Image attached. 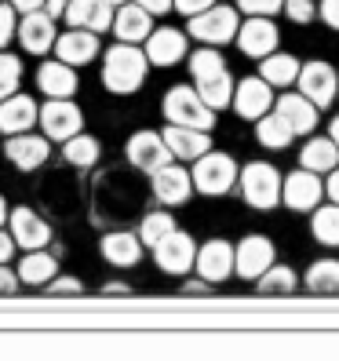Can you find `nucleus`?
Segmentation results:
<instances>
[{"instance_id": "9", "label": "nucleus", "mask_w": 339, "mask_h": 361, "mask_svg": "<svg viewBox=\"0 0 339 361\" xmlns=\"http://www.w3.org/2000/svg\"><path fill=\"white\" fill-rule=\"evenodd\" d=\"M273 102H278V99H273V84L263 80L259 73L238 80V92H234V114H238L241 121H252V124H256L259 117H266V114L273 110Z\"/></svg>"}, {"instance_id": "16", "label": "nucleus", "mask_w": 339, "mask_h": 361, "mask_svg": "<svg viewBox=\"0 0 339 361\" xmlns=\"http://www.w3.org/2000/svg\"><path fill=\"white\" fill-rule=\"evenodd\" d=\"M186 51H190V40L175 26H157L146 37V59H150V66L168 70V66H175V62H183Z\"/></svg>"}, {"instance_id": "53", "label": "nucleus", "mask_w": 339, "mask_h": 361, "mask_svg": "<svg viewBox=\"0 0 339 361\" xmlns=\"http://www.w3.org/2000/svg\"><path fill=\"white\" fill-rule=\"evenodd\" d=\"M117 295V292H124V295H128V285H121V281H110V285H106V295Z\"/></svg>"}, {"instance_id": "19", "label": "nucleus", "mask_w": 339, "mask_h": 361, "mask_svg": "<svg viewBox=\"0 0 339 361\" xmlns=\"http://www.w3.org/2000/svg\"><path fill=\"white\" fill-rule=\"evenodd\" d=\"M164 142H168V150L175 154V161L194 164L197 157H204L211 150V132L183 128V124H168V128H164Z\"/></svg>"}, {"instance_id": "11", "label": "nucleus", "mask_w": 339, "mask_h": 361, "mask_svg": "<svg viewBox=\"0 0 339 361\" xmlns=\"http://www.w3.org/2000/svg\"><path fill=\"white\" fill-rule=\"evenodd\" d=\"M150 183H154V197L164 204V208H179V204H186L190 197H194V176H190V168H183V164H164V168H157V172L150 176Z\"/></svg>"}, {"instance_id": "48", "label": "nucleus", "mask_w": 339, "mask_h": 361, "mask_svg": "<svg viewBox=\"0 0 339 361\" xmlns=\"http://www.w3.org/2000/svg\"><path fill=\"white\" fill-rule=\"evenodd\" d=\"M11 8H15V11H23V15H30V11H44V8H48V0H11Z\"/></svg>"}, {"instance_id": "40", "label": "nucleus", "mask_w": 339, "mask_h": 361, "mask_svg": "<svg viewBox=\"0 0 339 361\" xmlns=\"http://www.w3.org/2000/svg\"><path fill=\"white\" fill-rule=\"evenodd\" d=\"M285 15L292 18L295 26H307L317 18V4L314 0H285Z\"/></svg>"}, {"instance_id": "18", "label": "nucleus", "mask_w": 339, "mask_h": 361, "mask_svg": "<svg viewBox=\"0 0 339 361\" xmlns=\"http://www.w3.org/2000/svg\"><path fill=\"white\" fill-rule=\"evenodd\" d=\"M18 40H23V48H26L30 55H48V51L55 48V40H58V33H55V15H48V11H30V15H23V23H18Z\"/></svg>"}, {"instance_id": "44", "label": "nucleus", "mask_w": 339, "mask_h": 361, "mask_svg": "<svg viewBox=\"0 0 339 361\" xmlns=\"http://www.w3.org/2000/svg\"><path fill=\"white\" fill-rule=\"evenodd\" d=\"M317 15H321V23L328 30H339V0H321V4H317Z\"/></svg>"}, {"instance_id": "22", "label": "nucleus", "mask_w": 339, "mask_h": 361, "mask_svg": "<svg viewBox=\"0 0 339 361\" xmlns=\"http://www.w3.org/2000/svg\"><path fill=\"white\" fill-rule=\"evenodd\" d=\"M4 154H8V161H11L15 168L33 172V168H40V164L48 161L51 142H48V135H30V132H23V135H11V139L4 142Z\"/></svg>"}, {"instance_id": "30", "label": "nucleus", "mask_w": 339, "mask_h": 361, "mask_svg": "<svg viewBox=\"0 0 339 361\" xmlns=\"http://www.w3.org/2000/svg\"><path fill=\"white\" fill-rule=\"evenodd\" d=\"M194 88L201 92V99L211 106V110H226V106H234V92H238V80L230 77V70L216 73V77H204V80H194Z\"/></svg>"}, {"instance_id": "39", "label": "nucleus", "mask_w": 339, "mask_h": 361, "mask_svg": "<svg viewBox=\"0 0 339 361\" xmlns=\"http://www.w3.org/2000/svg\"><path fill=\"white\" fill-rule=\"evenodd\" d=\"M18 80H23V62H18V55L0 51V102L18 92Z\"/></svg>"}, {"instance_id": "1", "label": "nucleus", "mask_w": 339, "mask_h": 361, "mask_svg": "<svg viewBox=\"0 0 339 361\" xmlns=\"http://www.w3.org/2000/svg\"><path fill=\"white\" fill-rule=\"evenodd\" d=\"M146 70H150V59H146V48L139 51L135 44H117L102 55V84L106 92L113 95H132L146 84Z\"/></svg>"}, {"instance_id": "54", "label": "nucleus", "mask_w": 339, "mask_h": 361, "mask_svg": "<svg viewBox=\"0 0 339 361\" xmlns=\"http://www.w3.org/2000/svg\"><path fill=\"white\" fill-rule=\"evenodd\" d=\"M8 216H11V212H8V204H4V197H0V226H4V223H8Z\"/></svg>"}, {"instance_id": "51", "label": "nucleus", "mask_w": 339, "mask_h": 361, "mask_svg": "<svg viewBox=\"0 0 339 361\" xmlns=\"http://www.w3.org/2000/svg\"><path fill=\"white\" fill-rule=\"evenodd\" d=\"M66 4H70V0H48V8H44V11H48V15H55V18H58V15H62V11H66Z\"/></svg>"}, {"instance_id": "42", "label": "nucleus", "mask_w": 339, "mask_h": 361, "mask_svg": "<svg viewBox=\"0 0 339 361\" xmlns=\"http://www.w3.org/2000/svg\"><path fill=\"white\" fill-rule=\"evenodd\" d=\"M18 33V26H15V8L11 4H0V51H4V44Z\"/></svg>"}, {"instance_id": "50", "label": "nucleus", "mask_w": 339, "mask_h": 361, "mask_svg": "<svg viewBox=\"0 0 339 361\" xmlns=\"http://www.w3.org/2000/svg\"><path fill=\"white\" fill-rule=\"evenodd\" d=\"M15 256V238H11V233H4V230H0V263H8Z\"/></svg>"}, {"instance_id": "38", "label": "nucleus", "mask_w": 339, "mask_h": 361, "mask_svg": "<svg viewBox=\"0 0 339 361\" xmlns=\"http://www.w3.org/2000/svg\"><path fill=\"white\" fill-rule=\"evenodd\" d=\"M172 230H175L172 212H146L142 223H139V238H142L146 248H154V245H161Z\"/></svg>"}, {"instance_id": "6", "label": "nucleus", "mask_w": 339, "mask_h": 361, "mask_svg": "<svg viewBox=\"0 0 339 361\" xmlns=\"http://www.w3.org/2000/svg\"><path fill=\"white\" fill-rule=\"evenodd\" d=\"M197 248H201V245L190 238L186 230L175 226L161 245H154V259H157V267H161L164 274H175V278H183L186 270L197 267Z\"/></svg>"}, {"instance_id": "25", "label": "nucleus", "mask_w": 339, "mask_h": 361, "mask_svg": "<svg viewBox=\"0 0 339 361\" xmlns=\"http://www.w3.org/2000/svg\"><path fill=\"white\" fill-rule=\"evenodd\" d=\"M99 51H102L99 48V33H92V30H73L70 26L55 40V55L62 62H70V66H88Z\"/></svg>"}, {"instance_id": "28", "label": "nucleus", "mask_w": 339, "mask_h": 361, "mask_svg": "<svg viewBox=\"0 0 339 361\" xmlns=\"http://www.w3.org/2000/svg\"><path fill=\"white\" fill-rule=\"evenodd\" d=\"M300 164L310 168V172L317 176H328L332 168H339V146L332 135H314L303 142V150H300Z\"/></svg>"}, {"instance_id": "35", "label": "nucleus", "mask_w": 339, "mask_h": 361, "mask_svg": "<svg viewBox=\"0 0 339 361\" xmlns=\"http://www.w3.org/2000/svg\"><path fill=\"white\" fill-rule=\"evenodd\" d=\"M295 285H300V278L285 263H273L263 278H256V292H263V295H288V292H295Z\"/></svg>"}, {"instance_id": "14", "label": "nucleus", "mask_w": 339, "mask_h": 361, "mask_svg": "<svg viewBox=\"0 0 339 361\" xmlns=\"http://www.w3.org/2000/svg\"><path fill=\"white\" fill-rule=\"evenodd\" d=\"M295 84H300V92L310 102H317L321 110H328L332 99L339 95V70H332L328 62H321V59H314V62H303L300 80Z\"/></svg>"}, {"instance_id": "34", "label": "nucleus", "mask_w": 339, "mask_h": 361, "mask_svg": "<svg viewBox=\"0 0 339 361\" xmlns=\"http://www.w3.org/2000/svg\"><path fill=\"white\" fill-rule=\"evenodd\" d=\"M303 285L317 295H339V259H317L310 263Z\"/></svg>"}, {"instance_id": "10", "label": "nucleus", "mask_w": 339, "mask_h": 361, "mask_svg": "<svg viewBox=\"0 0 339 361\" xmlns=\"http://www.w3.org/2000/svg\"><path fill=\"white\" fill-rule=\"evenodd\" d=\"M124 154H128V161L139 168V172H146V176H154L157 168L175 161V154L168 150V142H164V132H150V128L135 132L128 139V150H124Z\"/></svg>"}, {"instance_id": "27", "label": "nucleus", "mask_w": 339, "mask_h": 361, "mask_svg": "<svg viewBox=\"0 0 339 361\" xmlns=\"http://www.w3.org/2000/svg\"><path fill=\"white\" fill-rule=\"evenodd\" d=\"M102 248V259L113 263V267H135L142 259V238L139 233H128V230H117V233H106V238L99 241Z\"/></svg>"}, {"instance_id": "33", "label": "nucleus", "mask_w": 339, "mask_h": 361, "mask_svg": "<svg viewBox=\"0 0 339 361\" xmlns=\"http://www.w3.org/2000/svg\"><path fill=\"white\" fill-rule=\"evenodd\" d=\"M55 274H58V263H55V256H48L44 248H33L30 256H23V263H18V278H23V285H48Z\"/></svg>"}, {"instance_id": "26", "label": "nucleus", "mask_w": 339, "mask_h": 361, "mask_svg": "<svg viewBox=\"0 0 339 361\" xmlns=\"http://www.w3.org/2000/svg\"><path fill=\"white\" fill-rule=\"evenodd\" d=\"M37 88L44 92L48 99H73V92H77V73H73L70 62H62V59L44 62V66L37 70Z\"/></svg>"}, {"instance_id": "17", "label": "nucleus", "mask_w": 339, "mask_h": 361, "mask_svg": "<svg viewBox=\"0 0 339 361\" xmlns=\"http://www.w3.org/2000/svg\"><path fill=\"white\" fill-rule=\"evenodd\" d=\"M113 15H117V8H110L106 0H70L66 11H62V18L73 30H92V33L113 30Z\"/></svg>"}, {"instance_id": "5", "label": "nucleus", "mask_w": 339, "mask_h": 361, "mask_svg": "<svg viewBox=\"0 0 339 361\" xmlns=\"http://www.w3.org/2000/svg\"><path fill=\"white\" fill-rule=\"evenodd\" d=\"M186 33L194 40H201V44L223 48V44H230V40H238V33H241V11L230 8V4H211L208 11L190 18Z\"/></svg>"}, {"instance_id": "4", "label": "nucleus", "mask_w": 339, "mask_h": 361, "mask_svg": "<svg viewBox=\"0 0 339 361\" xmlns=\"http://www.w3.org/2000/svg\"><path fill=\"white\" fill-rule=\"evenodd\" d=\"M190 176H194L197 194H204V197H223V194H230V190L238 186L241 168H238V161L230 157V154H223V150H208L204 157L194 161Z\"/></svg>"}, {"instance_id": "52", "label": "nucleus", "mask_w": 339, "mask_h": 361, "mask_svg": "<svg viewBox=\"0 0 339 361\" xmlns=\"http://www.w3.org/2000/svg\"><path fill=\"white\" fill-rule=\"evenodd\" d=\"M328 135H332V139H335V146H339V114L328 121Z\"/></svg>"}, {"instance_id": "24", "label": "nucleus", "mask_w": 339, "mask_h": 361, "mask_svg": "<svg viewBox=\"0 0 339 361\" xmlns=\"http://www.w3.org/2000/svg\"><path fill=\"white\" fill-rule=\"evenodd\" d=\"M8 223H11V238H15V245H18V248H26V252L44 248V245L51 241V226L40 219L33 208H15L11 216H8Z\"/></svg>"}, {"instance_id": "31", "label": "nucleus", "mask_w": 339, "mask_h": 361, "mask_svg": "<svg viewBox=\"0 0 339 361\" xmlns=\"http://www.w3.org/2000/svg\"><path fill=\"white\" fill-rule=\"evenodd\" d=\"M256 139H259V146H266V150H288L295 132H292V124L278 110H270L266 117L256 121Z\"/></svg>"}, {"instance_id": "8", "label": "nucleus", "mask_w": 339, "mask_h": 361, "mask_svg": "<svg viewBox=\"0 0 339 361\" xmlns=\"http://www.w3.org/2000/svg\"><path fill=\"white\" fill-rule=\"evenodd\" d=\"M325 201V179L310 172V168H295L292 176H285V190H281V204L292 212H314Z\"/></svg>"}, {"instance_id": "29", "label": "nucleus", "mask_w": 339, "mask_h": 361, "mask_svg": "<svg viewBox=\"0 0 339 361\" xmlns=\"http://www.w3.org/2000/svg\"><path fill=\"white\" fill-rule=\"evenodd\" d=\"M300 59L295 55H285V51H273L266 59H259V77L270 80L273 88H292L295 80H300Z\"/></svg>"}, {"instance_id": "7", "label": "nucleus", "mask_w": 339, "mask_h": 361, "mask_svg": "<svg viewBox=\"0 0 339 361\" xmlns=\"http://www.w3.org/2000/svg\"><path fill=\"white\" fill-rule=\"evenodd\" d=\"M208 285H219L238 274V245H230L223 238H211L197 248V267H194Z\"/></svg>"}, {"instance_id": "41", "label": "nucleus", "mask_w": 339, "mask_h": 361, "mask_svg": "<svg viewBox=\"0 0 339 361\" xmlns=\"http://www.w3.org/2000/svg\"><path fill=\"white\" fill-rule=\"evenodd\" d=\"M238 8L245 15H266V18H273L278 11H285V0H238Z\"/></svg>"}, {"instance_id": "23", "label": "nucleus", "mask_w": 339, "mask_h": 361, "mask_svg": "<svg viewBox=\"0 0 339 361\" xmlns=\"http://www.w3.org/2000/svg\"><path fill=\"white\" fill-rule=\"evenodd\" d=\"M113 33L124 44H146V37L154 33V15L146 8H139L135 0H128V4H121L117 15H113Z\"/></svg>"}, {"instance_id": "46", "label": "nucleus", "mask_w": 339, "mask_h": 361, "mask_svg": "<svg viewBox=\"0 0 339 361\" xmlns=\"http://www.w3.org/2000/svg\"><path fill=\"white\" fill-rule=\"evenodd\" d=\"M18 270H8V263H0V295H11L18 288Z\"/></svg>"}, {"instance_id": "13", "label": "nucleus", "mask_w": 339, "mask_h": 361, "mask_svg": "<svg viewBox=\"0 0 339 361\" xmlns=\"http://www.w3.org/2000/svg\"><path fill=\"white\" fill-rule=\"evenodd\" d=\"M273 263H278V248H273L270 238H263V233H248V238L238 241V278L256 281Z\"/></svg>"}, {"instance_id": "49", "label": "nucleus", "mask_w": 339, "mask_h": 361, "mask_svg": "<svg viewBox=\"0 0 339 361\" xmlns=\"http://www.w3.org/2000/svg\"><path fill=\"white\" fill-rule=\"evenodd\" d=\"M325 197L339 204V168H332V172H328V179H325Z\"/></svg>"}, {"instance_id": "55", "label": "nucleus", "mask_w": 339, "mask_h": 361, "mask_svg": "<svg viewBox=\"0 0 339 361\" xmlns=\"http://www.w3.org/2000/svg\"><path fill=\"white\" fill-rule=\"evenodd\" d=\"M106 4H110V8H121V4H128V0H106Z\"/></svg>"}, {"instance_id": "21", "label": "nucleus", "mask_w": 339, "mask_h": 361, "mask_svg": "<svg viewBox=\"0 0 339 361\" xmlns=\"http://www.w3.org/2000/svg\"><path fill=\"white\" fill-rule=\"evenodd\" d=\"M37 121H40V106L30 95L15 92V95H8L4 102H0V132L4 135H23Z\"/></svg>"}, {"instance_id": "32", "label": "nucleus", "mask_w": 339, "mask_h": 361, "mask_svg": "<svg viewBox=\"0 0 339 361\" xmlns=\"http://www.w3.org/2000/svg\"><path fill=\"white\" fill-rule=\"evenodd\" d=\"M310 233L317 245L325 248H339V204L328 201V204H317L310 212Z\"/></svg>"}, {"instance_id": "2", "label": "nucleus", "mask_w": 339, "mask_h": 361, "mask_svg": "<svg viewBox=\"0 0 339 361\" xmlns=\"http://www.w3.org/2000/svg\"><path fill=\"white\" fill-rule=\"evenodd\" d=\"M238 190L248 208L256 212H270L281 204V190H285V176L278 172L273 164L266 161H248L241 168V179H238Z\"/></svg>"}, {"instance_id": "20", "label": "nucleus", "mask_w": 339, "mask_h": 361, "mask_svg": "<svg viewBox=\"0 0 339 361\" xmlns=\"http://www.w3.org/2000/svg\"><path fill=\"white\" fill-rule=\"evenodd\" d=\"M273 110L292 124L295 135H310L317 128V117H321V106L310 102L303 92H285L278 102H273Z\"/></svg>"}, {"instance_id": "15", "label": "nucleus", "mask_w": 339, "mask_h": 361, "mask_svg": "<svg viewBox=\"0 0 339 361\" xmlns=\"http://www.w3.org/2000/svg\"><path fill=\"white\" fill-rule=\"evenodd\" d=\"M278 40H281V33H278V26H273L266 15H248L241 23V33H238L234 44L248 59H266V55L278 51Z\"/></svg>"}, {"instance_id": "47", "label": "nucleus", "mask_w": 339, "mask_h": 361, "mask_svg": "<svg viewBox=\"0 0 339 361\" xmlns=\"http://www.w3.org/2000/svg\"><path fill=\"white\" fill-rule=\"evenodd\" d=\"M139 8H146L150 15H168V11H175V0H135Z\"/></svg>"}, {"instance_id": "45", "label": "nucleus", "mask_w": 339, "mask_h": 361, "mask_svg": "<svg viewBox=\"0 0 339 361\" xmlns=\"http://www.w3.org/2000/svg\"><path fill=\"white\" fill-rule=\"evenodd\" d=\"M216 0H175V11L179 15H186V18H194V15H201V11H208Z\"/></svg>"}, {"instance_id": "12", "label": "nucleus", "mask_w": 339, "mask_h": 361, "mask_svg": "<svg viewBox=\"0 0 339 361\" xmlns=\"http://www.w3.org/2000/svg\"><path fill=\"white\" fill-rule=\"evenodd\" d=\"M40 128H44L48 139L66 142V139H73L84 128V114H80V106H73L70 99H48L44 106H40Z\"/></svg>"}, {"instance_id": "36", "label": "nucleus", "mask_w": 339, "mask_h": 361, "mask_svg": "<svg viewBox=\"0 0 339 361\" xmlns=\"http://www.w3.org/2000/svg\"><path fill=\"white\" fill-rule=\"evenodd\" d=\"M186 66H190V77H194V80H204V77L223 73V70H226V59H223V51H216L211 44H204V48H197V51H190Z\"/></svg>"}, {"instance_id": "3", "label": "nucleus", "mask_w": 339, "mask_h": 361, "mask_svg": "<svg viewBox=\"0 0 339 361\" xmlns=\"http://www.w3.org/2000/svg\"><path fill=\"white\" fill-rule=\"evenodd\" d=\"M161 114L168 124H183V128H201V132H211L216 128V110L201 99L197 88L190 84H175L168 88L164 102H161Z\"/></svg>"}, {"instance_id": "43", "label": "nucleus", "mask_w": 339, "mask_h": 361, "mask_svg": "<svg viewBox=\"0 0 339 361\" xmlns=\"http://www.w3.org/2000/svg\"><path fill=\"white\" fill-rule=\"evenodd\" d=\"M44 288H48L51 295H80V292H84V285H80L77 278H58V274H55Z\"/></svg>"}, {"instance_id": "37", "label": "nucleus", "mask_w": 339, "mask_h": 361, "mask_svg": "<svg viewBox=\"0 0 339 361\" xmlns=\"http://www.w3.org/2000/svg\"><path fill=\"white\" fill-rule=\"evenodd\" d=\"M62 154H66V161H70V164H77V168H92V164L99 161V154H102V150H99V139L77 132L73 139L62 142Z\"/></svg>"}]
</instances>
